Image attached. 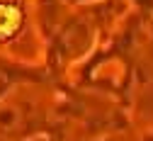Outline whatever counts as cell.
<instances>
[{
    "instance_id": "cell-1",
    "label": "cell",
    "mask_w": 153,
    "mask_h": 141,
    "mask_svg": "<svg viewBox=\"0 0 153 141\" xmlns=\"http://www.w3.org/2000/svg\"><path fill=\"white\" fill-rule=\"evenodd\" d=\"M22 25V10L10 3H0V39L12 37Z\"/></svg>"
}]
</instances>
